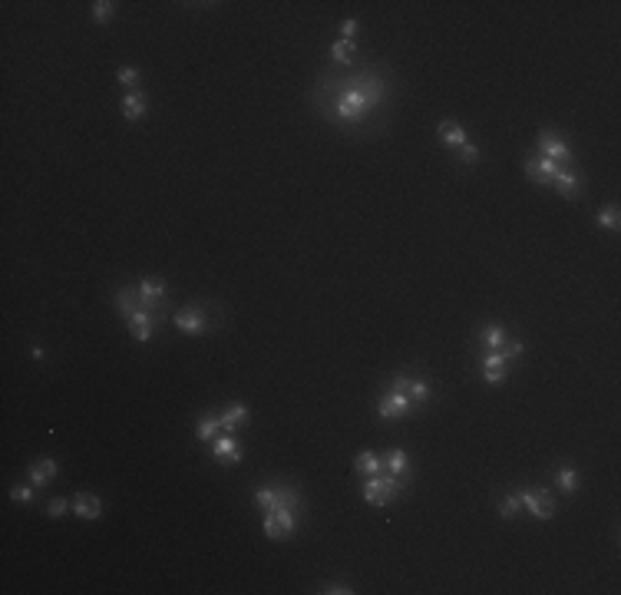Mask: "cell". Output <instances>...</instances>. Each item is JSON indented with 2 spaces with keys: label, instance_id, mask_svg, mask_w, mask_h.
Masks as SVG:
<instances>
[{
  "label": "cell",
  "instance_id": "6da1fadb",
  "mask_svg": "<svg viewBox=\"0 0 621 595\" xmlns=\"http://www.w3.org/2000/svg\"><path fill=\"white\" fill-rule=\"evenodd\" d=\"M404 493V483H400V476H367V483H364V499H367L370 506H390L397 496Z\"/></svg>",
  "mask_w": 621,
  "mask_h": 595
},
{
  "label": "cell",
  "instance_id": "7a4b0ae2",
  "mask_svg": "<svg viewBox=\"0 0 621 595\" xmlns=\"http://www.w3.org/2000/svg\"><path fill=\"white\" fill-rule=\"evenodd\" d=\"M413 400L406 397L404 387H397L393 384V391L381 393V400H377V414H381L383 420H397V417H406V414H413Z\"/></svg>",
  "mask_w": 621,
  "mask_h": 595
},
{
  "label": "cell",
  "instance_id": "5b68a950",
  "mask_svg": "<svg viewBox=\"0 0 621 595\" xmlns=\"http://www.w3.org/2000/svg\"><path fill=\"white\" fill-rule=\"evenodd\" d=\"M519 496H522V506L529 509L535 520H552L555 516V499H552L549 490H526Z\"/></svg>",
  "mask_w": 621,
  "mask_h": 595
},
{
  "label": "cell",
  "instance_id": "4dcf8cb0",
  "mask_svg": "<svg viewBox=\"0 0 621 595\" xmlns=\"http://www.w3.org/2000/svg\"><path fill=\"white\" fill-rule=\"evenodd\" d=\"M482 380L486 384H503L506 380V368H482Z\"/></svg>",
  "mask_w": 621,
  "mask_h": 595
},
{
  "label": "cell",
  "instance_id": "e0dca14e",
  "mask_svg": "<svg viewBox=\"0 0 621 595\" xmlns=\"http://www.w3.org/2000/svg\"><path fill=\"white\" fill-rule=\"evenodd\" d=\"M436 136L443 140V146H453V149L469 146V136L463 133V126H457V123H440V126H436Z\"/></svg>",
  "mask_w": 621,
  "mask_h": 595
},
{
  "label": "cell",
  "instance_id": "4fadbf2b",
  "mask_svg": "<svg viewBox=\"0 0 621 595\" xmlns=\"http://www.w3.org/2000/svg\"><path fill=\"white\" fill-rule=\"evenodd\" d=\"M73 513L79 520H100L102 516V499L93 493H77L73 496Z\"/></svg>",
  "mask_w": 621,
  "mask_h": 595
},
{
  "label": "cell",
  "instance_id": "1f68e13d",
  "mask_svg": "<svg viewBox=\"0 0 621 595\" xmlns=\"http://www.w3.org/2000/svg\"><path fill=\"white\" fill-rule=\"evenodd\" d=\"M459 159H463L466 165H476V163H480V149L469 142V146H463V149H459Z\"/></svg>",
  "mask_w": 621,
  "mask_h": 595
},
{
  "label": "cell",
  "instance_id": "52a82bcc",
  "mask_svg": "<svg viewBox=\"0 0 621 595\" xmlns=\"http://www.w3.org/2000/svg\"><path fill=\"white\" fill-rule=\"evenodd\" d=\"M129 334L136 338L139 344L146 341H153V334H155V317L149 308H139V311H132L129 315Z\"/></svg>",
  "mask_w": 621,
  "mask_h": 595
},
{
  "label": "cell",
  "instance_id": "8fae6325",
  "mask_svg": "<svg viewBox=\"0 0 621 595\" xmlns=\"http://www.w3.org/2000/svg\"><path fill=\"white\" fill-rule=\"evenodd\" d=\"M562 165L552 163V159H545V156H539V159H526V176L532 179V182H542V186H549L552 182V176H555Z\"/></svg>",
  "mask_w": 621,
  "mask_h": 595
},
{
  "label": "cell",
  "instance_id": "d4e9b609",
  "mask_svg": "<svg viewBox=\"0 0 621 595\" xmlns=\"http://www.w3.org/2000/svg\"><path fill=\"white\" fill-rule=\"evenodd\" d=\"M595 225L598 228H618V205H611V209H605V212H598Z\"/></svg>",
  "mask_w": 621,
  "mask_h": 595
},
{
  "label": "cell",
  "instance_id": "7c38bea8",
  "mask_svg": "<svg viewBox=\"0 0 621 595\" xmlns=\"http://www.w3.org/2000/svg\"><path fill=\"white\" fill-rule=\"evenodd\" d=\"M119 106H123V116L136 123V119H142V116H146V110H149V96H146L142 89H129Z\"/></svg>",
  "mask_w": 621,
  "mask_h": 595
},
{
  "label": "cell",
  "instance_id": "3957f363",
  "mask_svg": "<svg viewBox=\"0 0 621 595\" xmlns=\"http://www.w3.org/2000/svg\"><path fill=\"white\" fill-rule=\"evenodd\" d=\"M298 503H301V496H298V490H291V486H268V490H258V493H254V506H261L265 513L268 509H278V506L298 509Z\"/></svg>",
  "mask_w": 621,
  "mask_h": 595
},
{
  "label": "cell",
  "instance_id": "f1b7e54d",
  "mask_svg": "<svg viewBox=\"0 0 621 595\" xmlns=\"http://www.w3.org/2000/svg\"><path fill=\"white\" fill-rule=\"evenodd\" d=\"M10 499L13 503H33V486H13Z\"/></svg>",
  "mask_w": 621,
  "mask_h": 595
},
{
  "label": "cell",
  "instance_id": "ffe728a7",
  "mask_svg": "<svg viewBox=\"0 0 621 595\" xmlns=\"http://www.w3.org/2000/svg\"><path fill=\"white\" fill-rule=\"evenodd\" d=\"M480 338H482V344H486L489 351H499V347L506 344V331L499 328V324H489V328H482Z\"/></svg>",
  "mask_w": 621,
  "mask_h": 595
},
{
  "label": "cell",
  "instance_id": "603a6c76",
  "mask_svg": "<svg viewBox=\"0 0 621 595\" xmlns=\"http://www.w3.org/2000/svg\"><path fill=\"white\" fill-rule=\"evenodd\" d=\"M222 430V423H218V417H202L199 420V423H195V437H199V440H212V437H215V433Z\"/></svg>",
  "mask_w": 621,
  "mask_h": 595
},
{
  "label": "cell",
  "instance_id": "d6a6232c",
  "mask_svg": "<svg viewBox=\"0 0 621 595\" xmlns=\"http://www.w3.org/2000/svg\"><path fill=\"white\" fill-rule=\"evenodd\" d=\"M341 33H344V40H354V33H357V20H344V24H341Z\"/></svg>",
  "mask_w": 621,
  "mask_h": 595
},
{
  "label": "cell",
  "instance_id": "2e32d148",
  "mask_svg": "<svg viewBox=\"0 0 621 595\" xmlns=\"http://www.w3.org/2000/svg\"><path fill=\"white\" fill-rule=\"evenodd\" d=\"M56 460H50V456H47V460H40V463H33V467H30V473H26V476H30V486H47V483H53V476H56Z\"/></svg>",
  "mask_w": 621,
  "mask_h": 595
},
{
  "label": "cell",
  "instance_id": "7402d4cb",
  "mask_svg": "<svg viewBox=\"0 0 621 595\" xmlns=\"http://www.w3.org/2000/svg\"><path fill=\"white\" fill-rule=\"evenodd\" d=\"M555 483H558V490H562V493H575V490H578V483H582V476H578L572 467H565V469H558Z\"/></svg>",
  "mask_w": 621,
  "mask_h": 595
},
{
  "label": "cell",
  "instance_id": "cb8c5ba5",
  "mask_svg": "<svg viewBox=\"0 0 621 595\" xmlns=\"http://www.w3.org/2000/svg\"><path fill=\"white\" fill-rule=\"evenodd\" d=\"M406 397L413 400V404H427L430 400V387H427V380H410V387H406Z\"/></svg>",
  "mask_w": 621,
  "mask_h": 595
},
{
  "label": "cell",
  "instance_id": "277c9868",
  "mask_svg": "<svg viewBox=\"0 0 621 595\" xmlns=\"http://www.w3.org/2000/svg\"><path fill=\"white\" fill-rule=\"evenodd\" d=\"M294 532V509L278 506L265 513V536L268 539H288Z\"/></svg>",
  "mask_w": 621,
  "mask_h": 595
},
{
  "label": "cell",
  "instance_id": "44dd1931",
  "mask_svg": "<svg viewBox=\"0 0 621 595\" xmlns=\"http://www.w3.org/2000/svg\"><path fill=\"white\" fill-rule=\"evenodd\" d=\"M330 57H334L337 63H351V60L357 57V43H354V40H341V43H334V47H330Z\"/></svg>",
  "mask_w": 621,
  "mask_h": 595
},
{
  "label": "cell",
  "instance_id": "4316f807",
  "mask_svg": "<svg viewBox=\"0 0 621 595\" xmlns=\"http://www.w3.org/2000/svg\"><path fill=\"white\" fill-rule=\"evenodd\" d=\"M70 506H73V499H50V503H47V516H50V520H60Z\"/></svg>",
  "mask_w": 621,
  "mask_h": 595
},
{
  "label": "cell",
  "instance_id": "9c48e42d",
  "mask_svg": "<svg viewBox=\"0 0 621 595\" xmlns=\"http://www.w3.org/2000/svg\"><path fill=\"white\" fill-rule=\"evenodd\" d=\"M552 189L558 192V195H562V199H578V195H582V179L575 176V172H572V169H558L555 176H552Z\"/></svg>",
  "mask_w": 621,
  "mask_h": 595
},
{
  "label": "cell",
  "instance_id": "484cf974",
  "mask_svg": "<svg viewBox=\"0 0 621 595\" xmlns=\"http://www.w3.org/2000/svg\"><path fill=\"white\" fill-rule=\"evenodd\" d=\"M519 509H522V496L512 493V496H506V503H503V509H499V513H503V520H512Z\"/></svg>",
  "mask_w": 621,
  "mask_h": 595
},
{
  "label": "cell",
  "instance_id": "83f0119b",
  "mask_svg": "<svg viewBox=\"0 0 621 595\" xmlns=\"http://www.w3.org/2000/svg\"><path fill=\"white\" fill-rule=\"evenodd\" d=\"M113 0H96V3H93V17H96V20H109V17H113Z\"/></svg>",
  "mask_w": 621,
  "mask_h": 595
},
{
  "label": "cell",
  "instance_id": "5bb4252c",
  "mask_svg": "<svg viewBox=\"0 0 621 595\" xmlns=\"http://www.w3.org/2000/svg\"><path fill=\"white\" fill-rule=\"evenodd\" d=\"M136 292H139V304H142V308H153V304L165 301V285L159 278H142L139 285H136Z\"/></svg>",
  "mask_w": 621,
  "mask_h": 595
},
{
  "label": "cell",
  "instance_id": "ba28073f",
  "mask_svg": "<svg viewBox=\"0 0 621 595\" xmlns=\"http://www.w3.org/2000/svg\"><path fill=\"white\" fill-rule=\"evenodd\" d=\"M215 463L218 467H238L241 463V446L235 440V433H225L215 440Z\"/></svg>",
  "mask_w": 621,
  "mask_h": 595
},
{
  "label": "cell",
  "instance_id": "d6986e66",
  "mask_svg": "<svg viewBox=\"0 0 621 595\" xmlns=\"http://www.w3.org/2000/svg\"><path fill=\"white\" fill-rule=\"evenodd\" d=\"M383 469H390L393 476H400V473L406 469V453L400 450V446H393V450L383 453Z\"/></svg>",
  "mask_w": 621,
  "mask_h": 595
},
{
  "label": "cell",
  "instance_id": "ac0fdd59",
  "mask_svg": "<svg viewBox=\"0 0 621 595\" xmlns=\"http://www.w3.org/2000/svg\"><path fill=\"white\" fill-rule=\"evenodd\" d=\"M354 469H357V473H367V476H377V473H383V456L364 450V453H357Z\"/></svg>",
  "mask_w": 621,
  "mask_h": 595
},
{
  "label": "cell",
  "instance_id": "9a60e30c",
  "mask_svg": "<svg viewBox=\"0 0 621 595\" xmlns=\"http://www.w3.org/2000/svg\"><path fill=\"white\" fill-rule=\"evenodd\" d=\"M218 423H222V430H225V433L241 430V427L248 423V407H245V404H231L225 414H218Z\"/></svg>",
  "mask_w": 621,
  "mask_h": 595
},
{
  "label": "cell",
  "instance_id": "30bf717a",
  "mask_svg": "<svg viewBox=\"0 0 621 595\" xmlns=\"http://www.w3.org/2000/svg\"><path fill=\"white\" fill-rule=\"evenodd\" d=\"M176 328L182 331V334H205L208 317L202 315V308H185V311L176 315Z\"/></svg>",
  "mask_w": 621,
  "mask_h": 595
},
{
  "label": "cell",
  "instance_id": "836d02e7",
  "mask_svg": "<svg viewBox=\"0 0 621 595\" xmlns=\"http://www.w3.org/2000/svg\"><path fill=\"white\" fill-rule=\"evenodd\" d=\"M321 592H328V595H351L354 589H347V585H324Z\"/></svg>",
  "mask_w": 621,
  "mask_h": 595
},
{
  "label": "cell",
  "instance_id": "f546056e",
  "mask_svg": "<svg viewBox=\"0 0 621 595\" xmlns=\"http://www.w3.org/2000/svg\"><path fill=\"white\" fill-rule=\"evenodd\" d=\"M116 80H119L123 86H136V83H139V73H136L132 66H123V70L116 73Z\"/></svg>",
  "mask_w": 621,
  "mask_h": 595
},
{
  "label": "cell",
  "instance_id": "8992f818",
  "mask_svg": "<svg viewBox=\"0 0 621 595\" xmlns=\"http://www.w3.org/2000/svg\"><path fill=\"white\" fill-rule=\"evenodd\" d=\"M539 149H542L545 159H552V163H558L562 169L572 163V149L562 142V136L558 133H549V129H542L539 133Z\"/></svg>",
  "mask_w": 621,
  "mask_h": 595
}]
</instances>
